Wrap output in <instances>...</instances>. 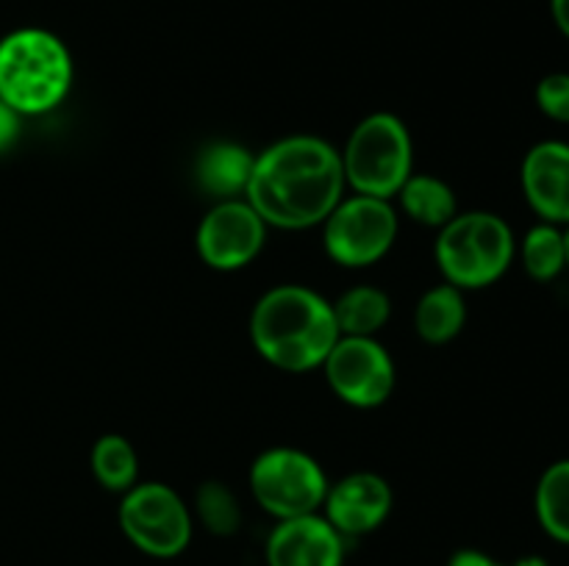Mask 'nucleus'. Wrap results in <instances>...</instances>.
I'll use <instances>...</instances> for the list:
<instances>
[{
    "mask_svg": "<svg viewBox=\"0 0 569 566\" xmlns=\"http://www.w3.org/2000/svg\"><path fill=\"white\" fill-rule=\"evenodd\" d=\"M339 150L320 137H283L256 155L244 200L261 220L283 231L322 225L345 198Z\"/></svg>",
    "mask_w": 569,
    "mask_h": 566,
    "instance_id": "nucleus-1",
    "label": "nucleus"
},
{
    "mask_svg": "<svg viewBox=\"0 0 569 566\" xmlns=\"http://www.w3.org/2000/svg\"><path fill=\"white\" fill-rule=\"evenodd\" d=\"M337 338L331 303L300 283L272 286L250 311V342L256 353L283 372L298 375L320 370Z\"/></svg>",
    "mask_w": 569,
    "mask_h": 566,
    "instance_id": "nucleus-2",
    "label": "nucleus"
},
{
    "mask_svg": "<svg viewBox=\"0 0 569 566\" xmlns=\"http://www.w3.org/2000/svg\"><path fill=\"white\" fill-rule=\"evenodd\" d=\"M72 55L48 28H14L0 37V100L20 117L61 105L72 87Z\"/></svg>",
    "mask_w": 569,
    "mask_h": 566,
    "instance_id": "nucleus-3",
    "label": "nucleus"
},
{
    "mask_svg": "<svg viewBox=\"0 0 569 566\" xmlns=\"http://www.w3.org/2000/svg\"><path fill=\"white\" fill-rule=\"evenodd\" d=\"M437 266L456 289H483L506 275L517 253L515 233L492 211H461L437 239Z\"/></svg>",
    "mask_w": 569,
    "mask_h": 566,
    "instance_id": "nucleus-4",
    "label": "nucleus"
},
{
    "mask_svg": "<svg viewBox=\"0 0 569 566\" xmlns=\"http://www.w3.org/2000/svg\"><path fill=\"white\" fill-rule=\"evenodd\" d=\"M339 159L345 183L353 189V194L392 200L406 178L415 172V144L398 114L376 111L353 128L345 148L339 150Z\"/></svg>",
    "mask_w": 569,
    "mask_h": 566,
    "instance_id": "nucleus-5",
    "label": "nucleus"
},
{
    "mask_svg": "<svg viewBox=\"0 0 569 566\" xmlns=\"http://www.w3.org/2000/svg\"><path fill=\"white\" fill-rule=\"evenodd\" d=\"M120 530L150 558H178L192 542L194 516L181 494L167 483H137L117 508Z\"/></svg>",
    "mask_w": 569,
    "mask_h": 566,
    "instance_id": "nucleus-6",
    "label": "nucleus"
},
{
    "mask_svg": "<svg viewBox=\"0 0 569 566\" xmlns=\"http://www.w3.org/2000/svg\"><path fill=\"white\" fill-rule=\"evenodd\" d=\"M248 483L256 503L278 522L320 514L331 486L315 455L298 447H270L256 455Z\"/></svg>",
    "mask_w": 569,
    "mask_h": 566,
    "instance_id": "nucleus-7",
    "label": "nucleus"
},
{
    "mask_svg": "<svg viewBox=\"0 0 569 566\" xmlns=\"http://www.w3.org/2000/svg\"><path fill=\"white\" fill-rule=\"evenodd\" d=\"M398 239V211L392 200L350 194L322 222L326 253L348 270H361L381 261Z\"/></svg>",
    "mask_w": 569,
    "mask_h": 566,
    "instance_id": "nucleus-8",
    "label": "nucleus"
},
{
    "mask_svg": "<svg viewBox=\"0 0 569 566\" xmlns=\"http://www.w3.org/2000/svg\"><path fill=\"white\" fill-rule=\"evenodd\" d=\"M322 370L331 392L353 408H378L398 383L392 355L376 336H339Z\"/></svg>",
    "mask_w": 569,
    "mask_h": 566,
    "instance_id": "nucleus-9",
    "label": "nucleus"
},
{
    "mask_svg": "<svg viewBox=\"0 0 569 566\" xmlns=\"http://www.w3.org/2000/svg\"><path fill=\"white\" fill-rule=\"evenodd\" d=\"M267 222L244 198L217 200L200 220L194 244L206 266L217 272H233L256 261L264 250Z\"/></svg>",
    "mask_w": 569,
    "mask_h": 566,
    "instance_id": "nucleus-10",
    "label": "nucleus"
},
{
    "mask_svg": "<svg viewBox=\"0 0 569 566\" xmlns=\"http://www.w3.org/2000/svg\"><path fill=\"white\" fill-rule=\"evenodd\" d=\"M395 505L392 486L378 472H350L328 486L320 514L342 533L359 538L378 530L389 519Z\"/></svg>",
    "mask_w": 569,
    "mask_h": 566,
    "instance_id": "nucleus-11",
    "label": "nucleus"
},
{
    "mask_svg": "<svg viewBox=\"0 0 569 566\" xmlns=\"http://www.w3.org/2000/svg\"><path fill=\"white\" fill-rule=\"evenodd\" d=\"M267 566H342L345 536L322 514L281 519L264 547Z\"/></svg>",
    "mask_w": 569,
    "mask_h": 566,
    "instance_id": "nucleus-12",
    "label": "nucleus"
},
{
    "mask_svg": "<svg viewBox=\"0 0 569 566\" xmlns=\"http://www.w3.org/2000/svg\"><path fill=\"white\" fill-rule=\"evenodd\" d=\"M522 192L542 222L569 225V144L559 139L533 144L522 159Z\"/></svg>",
    "mask_w": 569,
    "mask_h": 566,
    "instance_id": "nucleus-13",
    "label": "nucleus"
},
{
    "mask_svg": "<svg viewBox=\"0 0 569 566\" xmlns=\"http://www.w3.org/2000/svg\"><path fill=\"white\" fill-rule=\"evenodd\" d=\"M256 155L233 142H214L203 148L194 161V178L200 189L217 200L244 198L253 172Z\"/></svg>",
    "mask_w": 569,
    "mask_h": 566,
    "instance_id": "nucleus-14",
    "label": "nucleus"
},
{
    "mask_svg": "<svg viewBox=\"0 0 569 566\" xmlns=\"http://www.w3.org/2000/svg\"><path fill=\"white\" fill-rule=\"evenodd\" d=\"M467 300L453 283H439L428 289L415 311V331L428 344H448L465 331Z\"/></svg>",
    "mask_w": 569,
    "mask_h": 566,
    "instance_id": "nucleus-15",
    "label": "nucleus"
},
{
    "mask_svg": "<svg viewBox=\"0 0 569 566\" xmlns=\"http://www.w3.org/2000/svg\"><path fill=\"white\" fill-rule=\"evenodd\" d=\"M400 209L406 216L426 228H445L456 214H459V200H456L453 186L437 175L426 172H411L400 192Z\"/></svg>",
    "mask_w": 569,
    "mask_h": 566,
    "instance_id": "nucleus-16",
    "label": "nucleus"
},
{
    "mask_svg": "<svg viewBox=\"0 0 569 566\" xmlns=\"http://www.w3.org/2000/svg\"><path fill=\"white\" fill-rule=\"evenodd\" d=\"M339 336H376L392 314V300L378 286H353L331 303Z\"/></svg>",
    "mask_w": 569,
    "mask_h": 566,
    "instance_id": "nucleus-17",
    "label": "nucleus"
},
{
    "mask_svg": "<svg viewBox=\"0 0 569 566\" xmlns=\"http://www.w3.org/2000/svg\"><path fill=\"white\" fill-rule=\"evenodd\" d=\"M89 464H92V475L106 492L126 494L128 488L137 486L139 477V458L133 444L128 442L120 433H106L94 442L92 455H89Z\"/></svg>",
    "mask_w": 569,
    "mask_h": 566,
    "instance_id": "nucleus-18",
    "label": "nucleus"
},
{
    "mask_svg": "<svg viewBox=\"0 0 569 566\" xmlns=\"http://www.w3.org/2000/svg\"><path fill=\"white\" fill-rule=\"evenodd\" d=\"M537 516L550 538L569 544V458L550 464L539 477Z\"/></svg>",
    "mask_w": 569,
    "mask_h": 566,
    "instance_id": "nucleus-19",
    "label": "nucleus"
},
{
    "mask_svg": "<svg viewBox=\"0 0 569 566\" xmlns=\"http://www.w3.org/2000/svg\"><path fill=\"white\" fill-rule=\"evenodd\" d=\"M522 266L533 281H553L567 270V250L565 231L553 222H539L526 233L520 244Z\"/></svg>",
    "mask_w": 569,
    "mask_h": 566,
    "instance_id": "nucleus-20",
    "label": "nucleus"
},
{
    "mask_svg": "<svg viewBox=\"0 0 569 566\" xmlns=\"http://www.w3.org/2000/svg\"><path fill=\"white\" fill-rule=\"evenodd\" d=\"M194 516L211 536L228 538L242 527V508L237 494L222 481L200 483L194 492Z\"/></svg>",
    "mask_w": 569,
    "mask_h": 566,
    "instance_id": "nucleus-21",
    "label": "nucleus"
},
{
    "mask_svg": "<svg viewBox=\"0 0 569 566\" xmlns=\"http://www.w3.org/2000/svg\"><path fill=\"white\" fill-rule=\"evenodd\" d=\"M537 105L545 117L569 125V72H550L539 81Z\"/></svg>",
    "mask_w": 569,
    "mask_h": 566,
    "instance_id": "nucleus-22",
    "label": "nucleus"
},
{
    "mask_svg": "<svg viewBox=\"0 0 569 566\" xmlns=\"http://www.w3.org/2000/svg\"><path fill=\"white\" fill-rule=\"evenodd\" d=\"M20 120L22 117L0 100V153L17 142V137H20Z\"/></svg>",
    "mask_w": 569,
    "mask_h": 566,
    "instance_id": "nucleus-23",
    "label": "nucleus"
},
{
    "mask_svg": "<svg viewBox=\"0 0 569 566\" xmlns=\"http://www.w3.org/2000/svg\"><path fill=\"white\" fill-rule=\"evenodd\" d=\"M448 566H506V564H500L498 558H492V555L483 553V549L467 547V549H459V553L450 555Z\"/></svg>",
    "mask_w": 569,
    "mask_h": 566,
    "instance_id": "nucleus-24",
    "label": "nucleus"
},
{
    "mask_svg": "<svg viewBox=\"0 0 569 566\" xmlns=\"http://www.w3.org/2000/svg\"><path fill=\"white\" fill-rule=\"evenodd\" d=\"M550 14H553L556 28L569 39V0H550Z\"/></svg>",
    "mask_w": 569,
    "mask_h": 566,
    "instance_id": "nucleus-25",
    "label": "nucleus"
},
{
    "mask_svg": "<svg viewBox=\"0 0 569 566\" xmlns=\"http://www.w3.org/2000/svg\"><path fill=\"white\" fill-rule=\"evenodd\" d=\"M511 566H550V564L542 558V555H522V558H517Z\"/></svg>",
    "mask_w": 569,
    "mask_h": 566,
    "instance_id": "nucleus-26",
    "label": "nucleus"
},
{
    "mask_svg": "<svg viewBox=\"0 0 569 566\" xmlns=\"http://www.w3.org/2000/svg\"><path fill=\"white\" fill-rule=\"evenodd\" d=\"M565 250H567V266H569V225L565 228Z\"/></svg>",
    "mask_w": 569,
    "mask_h": 566,
    "instance_id": "nucleus-27",
    "label": "nucleus"
}]
</instances>
